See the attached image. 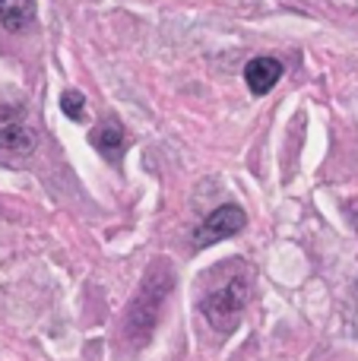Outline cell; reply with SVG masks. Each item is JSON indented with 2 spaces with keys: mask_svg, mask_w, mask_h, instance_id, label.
<instances>
[{
  "mask_svg": "<svg viewBox=\"0 0 358 361\" xmlns=\"http://www.w3.org/2000/svg\"><path fill=\"white\" fill-rule=\"evenodd\" d=\"M254 295V269L245 260L222 263L209 273L206 295L200 301V311L219 333H232L238 326L245 307Z\"/></svg>",
  "mask_w": 358,
  "mask_h": 361,
  "instance_id": "cell-1",
  "label": "cell"
},
{
  "mask_svg": "<svg viewBox=\"0 0 358 361\" xmlns=\"http://www.w3.org/2000/svg\"><path fill=\"white\" fill-rule=\"evenodd\" d=\"M247 225V216L241 206H219V209H213L206 219H203V225L194 231V247H209V244L216 241H226V238L238 235V231H245Z\"/></svg>",
  "mask_w": 358,
  "mask_h": 361,
  "instance_id": "cell-2",
  "label": "cell"
},
{
  "mask_svg": "<svg viewBox=\"0 0 358 361\" xmlns=\"http://www.w3.org/2000/svg\"><path fill=\"white\" fill-rule=\"evenodd\" d=\"M0 149L16 152V156L35 149V133H32L29 121L10 102H0Z\"/></svg>",
  "mask_w": 358,
  "mask_h": 361,
  "instance_id": "cell-3",
  "label": "cell"
},
{
  "mask_svg": "<svg viewBox=\"0 0 358 361\" xmlns=\"http://www.w3.org/2000/svg\"><path fill=\"white\" fill-rule=\"evenodd\" d=\"M245 80H247V89L254 95H266L276 89V82L283 80V63L276 57H254L251 63L245 67Z\"/></svg>",
  "mask_w": 358,
  "mask_h": 361,
  "instance_id": "cell-4",
  "label": "cell"
},
{
  "mask_svg": "<svg viewBox=\"0 0 358 361\" xmlns=\"http://www.w3.org/2000/svg\"><path fill=\"white\" fill-rule=\"evenodd\" d=\"M92 143L101 149V156H108L111 162H118L121 152H124V146H127V133H124V127H121V121L108 118L105 124H99V130L92 133Z\"/></svg>",
  "mask_w": 358,
  "mask_h": 361,
  "instance_id": "cell-5",
  "label": "cell"
},
{
  "mask_svg": "<svg viewBox=\"0 0 358 361\" xmlns=\"http://www.w3.org/2000/svg\"><path fill=\"white\" fill-rule=\"evenodd\" d=\"M35 19V0H0V25L10 32H23Z\"/></svg>",
  "mask_w": 358,
  "mask_h": 361,
  "instance_id": "cell-6",
  "label": "cell"
},
{
  "mask_svg": "<svg viewBox=\"0 0 358 361\" xmlns=\"http://www.w3.org/2000/svg\"><path fill=\"white\" fill-rule=\"evenodd\" d=\"M61 111L67 114L70 121H82L86 118V95L76 92V89H67L61 95Z\"/></svg>",
  "mask_w": 358,
  "mask_h": 361,
  "instance_id": "cell-7",
  "label": "cell"
}]
</instances>
